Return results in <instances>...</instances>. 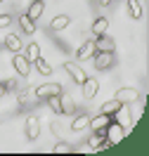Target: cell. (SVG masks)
<instances>
[{
	"label": "cell",
	"instance_id": "obj_32",
	"mask_svg": "<svg viewBox=\"0 0 149 156\" xmlns=\"http://www.w3.org/2000/svg\"><path fill=\"white\" fill-rule=\"evenodd\" d=\"M0 2H5V0H0Z\"/></svg>",
	"mask_w": 149,
	"mask_h": 156
},
{
	"label": "cell",
	"instance_id": "obj_12",
	"mask_svg": "<svg viewBox=\"0 0 149 156\" xmlns=\"http://www.w3.org/2000/svg\"><path fill=\"white\" fill-rule=\"evenodd\" d=\"M88 144H90V149H95V151H99V149H109L107 142H104V130H92Z\"/></svg>",
	"mask_w": 149,
	"mask_h": 156
},
{
	"label": "cell",
	"instance_id": "obj_5",
	"mask_svg": "<svg viewBox=\"0 0 149 156\" xmlns=\"http://www.w3.org/2000/svg\"><path fill=\"white\" fill-rule=\"evenodd\" d=\"M12 66L17 69V73H19V76H29L31 71H33V64H31V62H29L26 57H24V55H19V52H14Z\"/></svg>",
	"mask_w": 149,
	"mask_h": 156
},
{
	"label": "cell",
	"instance_id": "obj_28",
	"mask_svg": "<svg viewBox=\"0 0 149 156\" xmlns=\"http://www.w3.org/2000/svg\"><path fill=\"white\" fill-rule=\"evenodd\" d=\"M5 88H7V92H12V90H17V80H14V78H10V80H5Z\"/></svg>",
	"mask_w": 149,
	"mask_h": 156
},
{
	"label": "cell",
	"instance_id": "obj_16",
	"mask_svg": "<svg viewBox=\"0 0 149 156\" xmlns=\"http://www.w3.org/2000/svg\"><path fill=\"white\" fill-rule=\"evenodd\" d=\"M128 12L133 19H142V14H144V7H142V2L140 0H128Z\"/></svg>",
	"mask_w": 149,
	"mask_h": 156
},
{
	"label": "cell",
	"instance_id": "obj_20",
	"mask_svg": "<svg viewBox=\"0 0 149 156\" xmlns=\"http://www.w3.org/2000/svg\"><path fill=\"white\" fill-rule=\"evenodd\" d=\"M19 26H21V31H24L26 36L36 33V21H33V19H29L26 14H21V17H19Z\"/></svg>",
	"mask_w": 149,
	"mask_h": 156
},
{
	"label": "cell",
	"instance_id": "obj_9",
	"mask_svg": "<svg viewBox=\"0 0 149 156\" xmlns=\"http://www.w3.org/2000/svg\"><path fill=\"white\" fill-rule=\"evenodd\" d=\"M92 57H95V69H99V71L102 69H109L114 64V52H99L97 50Z\"/></svg>",
	"mask_w": 149,
	"mask_h": 156
},
{
	"label": "cell",
	"instance_id": "obj_25",
	"mask_svg": "<svg viewBox=\"0 0 149 156\" xmlns=\"http://www.w3.org/2000/svg\"><path fill=\"white\" fill-rule=\"evenodd\" d=\"M62 95V92H59ZM59 95H52V97H48V104L50 109L55 111V114H62V102H59Z\"/></svg>",
	"mask_w": 149,
	"mask_h": 156
},
{
	"label": "cell",
	"instance_id": "obj_26",
	"mask_svg": "<svg viewBox=\"0 0 149 156\" xmlns=\"http://www.w3.org/2000/svg\"><path fill=\"white\" fill-rule=\"evenodd\" d=\"M52 151H55V154H69V151H71V147L64 142V144H57L55 149H52Z\"/></svg>",
	"mask_w": 149,
	"mask_h": 156
},
{
	"label": "cell",
	"instance_id": "obj_13",
	"mask_svg": "<svg viewBox=\"0 0 149 156\" xmlns=\"http://www.w3.org/2000/svg\"><path fill=\"white\" fill-rule=\"evenodd\" d=\"M109 123H111L109 114H99V116H95V118H90V121H88V128H90V130H104Z\"/></svg>",
	"mask_w": 149,
	"mask_h": 156
},
{
	"label": "cell",
	"instance_id": "obj_6",
	"mask_svg": "<svg viewBox=\"0 0 149 156\" xmlns=\"http://www.w3.org/2000/svg\"><path fill=\"white\" fill-rule=\"evenodd\" d=\"M59 92H62L59 83H43V85L36 88V97L38 99H48V97H52V95H59Z\"/></svg>",
	"mask_w": 149,
	"mask_h": 156
},
{
	"label": "cell",
	"instance_id": "obj_30",
	"mask_svg": "<svg viewBox=\"0 0 149 156\" xmlns=\"http://www.w3.org/2000/svg\"><path fill=\"white\" fill-rule=\"evenodd\" d=\"M7 95V88H5V80H0V97H5Z\"/></svg>",
	"mask_w": 149,
	"mask_h": 156
},
{
	"label": "cell",
	"instance_id": "obj_27",
	"mask_svg": "<svg viewBox=\"0 0 149 156\" xmlns=\"http://www.w3.org/2000/svg\"><path fill=\"white\" fill-rule=\"evenodd\" d=\"M12 24V17L10 14H0V29H7Z\"/></svg>",
	"mask_w": 149,
	"mask_h": 156
},
{
	"label": "cell",
	"instance_id": "obj_21",
	"mask_svg": "<svg viewBox=\"0 0 149 156\" xmlns=\"http://www.w3.org/2000/svg\"><path fill=\"white\" fill-rule=\"evenodd\" d=\"M24 57L33 64V62L40 57V45H38V43H29V45H26V55H24Z\"/></svg>",
	"mask_w": 149,
	"mask_h": 156
},
{
	"label": "cell",
	"instance_id": "obj_7",
	"mask_svg": "<svg viewBox=\"0 0 149 156\" xmlns=\"http://www.w3.org/2000/svg\"><path fill=\"white\" fill-rule=\"evenodd\" d=\"M95 52H97V48H95V38H92V40H85V43L76 50V62H85V59H90Z\"/></svg>",
	"mask_w": 149,
	"mask_h": 156
},
{
	"label": "cell",
	"instance_id": "obj_2",
	"mask_svg": "<svg viewBox=\"0 0 149 156\" xmlns=\"http://www.w3.org/2000/svg\"><path fill=\"white\" fill-rule=\"evenodd\" d=\"M111 121H114V123H119V126L123 128L126 133H128L130 128H133V116H130V107H128V104H121V107L116 109L114 114H111Z\"/></svg>",
	"mask_w": 149,
	"mask_h": 156
},
{
	"label": "cell",
	"instance_id": "obj_24",
	"mask_svg": "<svg viewBox=\"0 0 149 156\" xmlns=\"http://www.w3.org/2000/svg\"><path fill=\"white\" fill-rule=\"evenodd\" d=\"M119 107H121L119 99H109V102H104V104H102V114H109V116H111Z\"/></svg>",
	"mask_w": 149,
	"mask_h": 156
},
{
	"label": "cell",
	"instance_id": "obj_1",
	"mask_svg": "<svg viewBox=\"0 0 149 156\" xmlns=\"http://www.w3.org/2000/svg\"><path fill=\"white\" fill-rule=\"evenodd\" d=\"M126 137V130L119 126V123H114L111 121L109 126L104 128V142H107V147H114V144H121V140Z\"/></svg>",
	"mask_w": 149,
	"mask_h": 156
},
{
	"label": "cell",
	"instance_id": "obj_31",
	"mask_svg": "<svg viewBox=\"0 0 149 156\" xmlns=\"http://www.w3.org/2000/svg\"><path fill=\"white\" fill-rule=\"evenodd\" d=\"M97 2H99V5H102V7H104V5H109L111 0H97Z\"/></svg>",
	"mask_w": 149,
	"mask_h": 156
},
{
	"label": "cell",
	"instance_id": "obj_15",
	"mask_svg": "<svg viewBox=\"0 0 149 156\" xmlns=\"http://www.w3.org/2000/svg\"><path fill=\"white\" fill-rule=\"evenodd\" d=\"M71 24V17L69 14H57L55 19L50 21V26H52V31H64L66 26Z\"/></svg>",
	"mask_w": 149,
	"mask_h": 156
},
{
	"label": "cell",
	"instance_id": "obj_14",
	"mask_svg": "<svg viewBox=\"0 0 149 156\" xmlns=\"http://www.w3.org/2000/svg\"><path fill=\"white\" fill-rule=\"evenodd\" d=\"M43 12H45V2H43V0H33V2L29 5V10H26V17L36 21V19L43 17Z\"/></svg>",
	"mask_w": 149,
	"mask_h": 156
},
{
	"label": "cell",
	"instance_id": "obj_8",
	"mask_svg": "<svg viewBox=\"0 0 149 156\" xmlns=\"http://www.w3.org/2000/svg\"><path fill=\"white\" fill-rule=\"evenodd\" d=\"M95 48H97L99 52H114V50H116V43H114V38H109L107 33H102V36H95Z\"/></svg>",
	"mask_w": 149,
	"mask_h": 156
},
{
	"label": "cell",
	"instance_id": "obj_22",
	"mask_svg": "<svg viewBox=\"0 0 149 156\" xmlns=\"http://www.w3.org/2000/svg\"><path fill=\"white\" fill-rule=\"evenodd\" d=\"M88 121H90L88 116H76V118H73V123H71V130H73V133L85 130V128H88Z\"/></svg>",
	"mask_w": 149,
	"mask_h": 156
},
{
	"label": "cell",
	"instance_id": "obj_29",
	"mask_svg": "<svg viewBox=\"0 0 149 156\" xmlns=\"http://www.w3.org/2000/svg\"><path fill=\"white\" fill-rule=\"evenodd\" d=\"M17 102H19V104H26V102H29V95H26V92H19V95H17Z\"/></svg>",
	"mask_w": 149,
	"mask_h": 156
},
{
	"label": "cell",
	"instance_id": "obj_17",
	"mask_svg": "<svg viewBox=\"0 0 149 156\" xmlns=\"http://www.w3.org/2000/svg\"><path fill=\"white\" fill-rule=\"evenodd\" d=\"M59 102H62V114H73V111H76V102H73L66 92L59 95Z\"/></svg>",
	"mask_w": 149,
	"mask_h": 156
},
{
	"label": "cell",
	"instance_id": "obj_11",
	"mask_svg": "<svg viewBox=\"0 0 149 156\" xmlns=\"http://www.w3.org/2000/svg\"><path fill=\"white\" fill-rule=\"evenodd\" d=\"M26 137H29L31 142L40 137V121L36 116H29V118H26Z\"/></svg>",
	"mask_w": 149,
	"mask_h": 156
},
{
	"label": "cell",
	"instance_id": "obj_3",
	"mask_svg": "<svg viewBox=\"0 0 149 156\" xmlns=\"http://www.w3.org/2000/svg\"><path fill=\"white\" fill-rule=\"evenodd\" d=\"M114 99H119L121 104H133V102L140 99V90L137 88H119Z\"/></svg>",
	"mask_w": 149,
	"mask_h": 156
},
{
	"label": "cell",
	"instance_id": "obj_10",
	"mask_svg": "<svg viewBox=\"0 0 149 156\" xmlns=\"http://www.w3.org/2000/svg\"><path fill=\"white\" fill-rule=\"evenodd\" d=\"M80 90H83V99H92L99 90V83L95 78H85V80L80 83Z\"/></svg>",
	"mask_w": 149,
	"mask_h": 156
},
{
	"label": "cell",
	"instance_id": "obj_19",
	"mask_svg": "<svg viewBox=\"0 0 149 156\" xmlns=\"http://www.w3.org/2000/svg\"><path fill=\"white\" fill-rule=\"evenodd\" d=\"M107 29H109L107 17H97L95 24H92V36H102V33H107Z\"/></svg>",
	"mask_w": 149,
	"mask_h": 156
},
{
	"label": "cell",
	"instance_id": "obj_18",
	"mask_svg": "<svg viewBox=\"0 0 149 156\" xmlns=\"http://www.w3.org/2000/svg\"><path fill=\"white\" fill-rule=\"evenodd\" d=\"M5 48L10 50V52H19V50H21V40H19V36L7 33V36H5Z\"/></svg>",
	"mask_w": 149,
	"mask_h": 156
},
{
	"label": "cell",
	"instance_id": "obj_23",
	"mask_svg": "<svg viewBox=\"0 0 149 156\" xmlns=\"http://www.w3.org/2000/svg\"><path fill=\"white\" fill-rule=\"evenodd\" d=\"M33 64H36V69H38L43 76H50V73H52V66H50V64H48V62H45L43 57H38L36 62H33Z\"/></svg>",
	"mask_w": 149,
	"mask_h": 156
},
{
	"label": "cell",
	"instance_id": "obj_4",
	"mask_svg": "<svg viewBox=\"0 0 149 156\" xmlns=\"http://www.w3.org/2000/svg\"><path fill=\"white\" fill-rule=\"evenodd\" d=\"M64 69H66V73L73 78V83H78V85L88 78V73L83 71V66H80L78 62H64Z\"/></svg>",
	"mask_w": 149,
	"mask_h": 156
}]
</instances>
